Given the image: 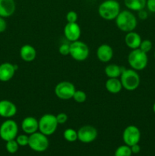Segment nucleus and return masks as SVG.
<instances>
[{
	"mask_svg": "<svg viewBox=\"0 0 155 156\" xmlns=\"http://www.w3.org/2000/svg\"><path fill=\"white\" fill-rule=\"evenodd\" d=\"M115 24L120 30L123 32L132 31L135 30L138 24V21L135 15L130 10H123L119 12L115 19Z\"/></svg>",
	"mask_w": 155,
	"mask_h": 156,
	"instance_id": "1",
	"label": "nucleus"
},
{
	"mask_svg": "<svg viewBox=\"0 0 155 156\" xmlns=\"http://www.w3.org/2000/svg\"><path fill=\"white\" fill-rule=\"evenodd\" d=\"M120 12V5L116 0H105L98 7L99 15L107 21L115 20Z\"/></svg>",
	"mask_w": 155,
	"mask_h": 156,
	"instance_id": "2",
	"label": "nucleus"
},
{
	"mask_svg": "<svg viewBox=\"0 0 155 156\" xmlns=\"http://www.w3.org/2000/svg\"><path fill=\"white\" fill-rule=\"evenodd\" d=\"M122 88L129 91H135L140 85V76L136 70L132 69H123L120 76Z\"/></svg>",
	"mask_w": 155,
	"mask_h": 156,
	"instance_id": "3",
	"label": "nucleus"
},
{
	"mask_svg": "<svg viewBox=\"0 0 155 156\" xmlns=\"http://www.w3.org/2000/svg\"><path fill=\"white\" fill-rule=\"evenodd\" d=\"M128 62L131 69L136 71H141L145 69L148 62V57L147 53H144L141 49L132 50L128 56Z\"/></svg>",
	"mask_w": 155,
	"mask_h": 156,
	"instance_id": "4",
	"label": "nucleus"
},
{
	"mask_svg": "<svg viewBox=\"0 0 155 156\" xmlns=\"http://www.w3.org/2000/svg\"><path fill=\"white\" fill-rule=\"evenodd\" d=\"M39 131L46 136H51L56 131L58 127L56 115L52 114H45L40 118Z\"/></svg>",
	"mask_w": 155,
	"mask_h": 156,
	"instance_id": "5",
	"label": "nucleus"
},
{
	"mask_svg": "<svg viewBox=\"0 0 155 156\" xmlns=\"http://www.w3.org/2000/svg\"><path fill=\"white\" fill-rule=\"evenodd\" d=\"M49 140L47 136L39 132H36L34 133L29 135V143L28 146L32 150L36 152H45L49 147Z\"/></svg>",
	"mask_w": 155,
	"mask_h": 156,
	"instance_id": "6",
	"label": "nucleus"
},
{
	"mask_svg": "<svg viewBox=\"0 0 155 156\" xmlns=\"http://www.w3.org/2000/svg\"><path fill=\"white\" fill-rule=\"evenodd\" d=\"M90 49L85 43L81 41H74L70 44V56L76 61L82 62L88 59Z\"/></svg>",
	"mask_w": 155,
	"mask_h": 156,
	"instance_id": "7",
	"label": "nucleus"
},
{
	"mask_svg": "<svg viewBox=\"0 0 155 156\" xmlns=\"http://www.w3.org/2000/svg\"><path fill=\"white\" fill-rule=\"evenodd\" d=\"M18 133V126L15 120L8 119L0 126V138L4 141L15 140Z\"/></svg>",
	"mask_w": 155,
	"mask_h": 156,
	"instance_id": "8",
	"label": "nucleus"
},
{
	"mask_svg": "<svg viewBox=\"0 0 155 156\" xmlns=\"http://www.w3.org/2000/svg\"><path fill=\"white\" fill-rule=\"evenodd\" d=\"M76 91L74 84L68 81L59 82L55 87V94L61 100H69L73 98Z\"/></svg>",
	"mask_w": 155,
	"mask_h": 156,
	"instance_id": "9",
	"label": "nucleus"
},
{
	"mask_svg": "<svg viewBox=\"0 0 155 156\" xmlns=\"http://www.w3.org/2000/svg\"><path fill=\"white\" fill-rule=\"evenodd\" d=\"M122 140L125 144L129 146L138 144L141 140L140 129L135 125L126 126L122 133Z\"/></svg>",
	"mask_w": 155,
	"mask_h": 156,
	"instance_id": "10",
	"label": "nucleus"
},
{
	"mask_svg": "<svg viewBox=\"0 0 155 156\" xmlns=\"http://www.w3.org/2000/svg\"><path fill=\"white\" fill-rule=\"evenodd\" d=\"M97 130L91 125H84L78 130V140L83 143H91L97 137Z\"/></svg>",
	"mask_w": 155,
	"mask_h": 156,
	"instance_id": "11",
	"label": "nucleus"
},
{
	"mask_svg": "<svg viewBox=\"0 0 155 156\" xmlns=\"http://www.w3.org/2000/svg\"><path fill=\"white\" fill-rule=\"evenodd\" d=\"M81 34L80 26L76 23H67L64 27V35L68 41L74 42L78 41Z\"/></svg>",
	"mask_w": 155,
	"mask_h": 156,
	"instance_id": "12",
	"label": "nucleus"
},
{
	"mask_svg": "<svg viewBox=\"0 0 155 156\" xmlns=\"http://www.w3.org/2000/svg\"><path fill=\"white\" fill-rule=\"evenodd\" d=\"M18 69V66L11 62H3L0 65V81L6 82L14 77L15 72Z\"/></svg>",
	"mask_w": 155,
	"mask_h": 156,
	"instance_id": "13",
	"label": "nucleus"
},
{
	"mask_svg": "<svg viewBox=\"0 0 155 156\" xmlns=\"http://www.w3.org/2000/svg\"><path fill=\"white\" fill-rule=\"evenodd\" d=\"M17 107L12 101L9 100L0 101V117L10 119L16 114Z\"/></svg>",
	"mask_w": 155,
	"mask_h": 156,
	"instance_id": "14",
	"label": "nucleus"
},
{
	"mask_svg": "<svg viewBox=\"0 0 155 156\" xmlns=\"http://www.w3.org/2000/svg\"><path fill=\"white\" fill-rule=\"evenodd\" d=\"M21 129L24 133L31 135L39 130V121L31 116L25 117L21 122Z\"/></svg>",
	"mask_w": 155,
	"mask_h": 156,
	"instance_id": "15",
	"label": "nucleus"
},
{
	"mask_svg": "<svg viewBox=\"0 0 155 156\" xmlns=\"http://www.w3.org/2000/svg\"><path fill=\"white\" fill-rule=\"evenodd\" d=\"M97 59L102 62H108L113 57V50L109 44H103L99 46L97 50Z\"/></svg>",
	"mask_w": 155,
	"mask_h": 156,
	"instance_id": "16",
	"label": "nucleus"
},
{
	"mask_svg": "<svg viewBox=\"0 0 155 156\" xmlns=\"http://www.w3.org/2000/svg\"><path fill=\"white\" fill-rule=\"evenodd\" d=\"M16 10L15 0H0V16L2 18L11 17Z\"/></svg>",
	"mask_w": 155,
	"mask_h": 156,
	"instance_id": "17",
	"label": "nucleus"
},
{
	"mask_svg": "<svg viewBox=\"0 0 155 156\" xmlns=\"http://www.w3.org/2000/svg\"><path fill=\"white\" fill-rule=\"evenodd\" d=\"M20 56L24 62H30L34 60L36 56V50L30 44L23 45L20 49Z\"/></svg>",
	"mask_w": 155,
	"mask_h": 156,
	"instance_id": "18",
	"label": "nucleus"
},
{
	"mask_svg": "<svg viewBox=\"0 0 155 156\" xmlns=\"http://www.w3.org/2000/svg\"><path fill=\"white\" fill-rule=\"evenodd\" d=\"M141 37L137 32L132 31L128 32L125 37V43L126 46L131 50H135V49L139 48L140 44L141 43Z\"/></svg>",
	"mask_w": 155,
	"mask_h": 156,
	"instance_id": "19",
	"label": "nucleus"
},
{
	"mask_svg": "<svg viewBox=\"0 0 155 156\" xmlns=\"http://www.w3.org/2000/svg\"><path fill=\"white\" fill-rule=\"evenodd\" d=\"M105 88L111 94H118L122 89V85L119 78H109L105 82Z\"/></svg>",
	"mask_w": 155,
	"mask_h": 156,
	"instance_id": "20",
	"label": "nucleus"
},
{
	"mask_svg": "<svg viewBox=\"0 0 155 156\" xmlns=\"http://www.w3.org/2000/svg\"><path fill=\"white\" fill-rule=\"evenodd\" d=\"M147 0H124V4L129 10L139 12L146 7Z\"/></svg>",
	"mask_w": 155,
	"mask_h": 156,
	"instance_id": "21",
	"label": "nucleus"
},
{
	"mask_svg": "<svg viewBox=\"0 0 155 156\" xmlns=\"http://www.w3.org/2000/svg\"><path fill=\"white\" fill-rule=\"evenodd\" d=\"M123 69L117 64H109L105 67L104 73L108 78L120 77Z\"/></svg>",
	"mask_w": 155,
	"mask_h": 156,
	"instance_id": "22",
	"label": "nucleus"
},
{
	"mask_svg": "<svg viewBox=\"0 0 155 156\" xmlns=\"http://www.w3.org/2000/svg\"><path fill=\"white\" fill-rule=\"evenodd\" d=\"M63 137L66 141L69 143H74L78 140V131L71 128H68L64 131Z\"/></svg>",
	"mask_w": 155,
	"mask_h": 156,
	"instance_id": "23",
	"label": "nucleus"
},
{
	"mask_svg": "<svg viewBox=\"0 0 155 156\" xmlns=\"http://www.w3.org/2000/svg\"><path fill=\"white\" fill-rule=\"evenodd\" d=\"M132 152L130 146L126 144L119 146L114 153V156H132Z\"/></svg>",
	"mask_w": 155,
	"mask_h": 156,
	"instance_id": "24",
	"label": "nucleus"
},
{
	"mask_svg": "<svg viewBox=\"0 0 155 156\" xmlns=\"http://www.w3.org/2000/svg\"><path fill=\"white\" fill-rule=\"evenodd\" d=\"M5 148L9 153L15 154L18 152V149H19V145L18 144L15 140H9V141L6 142Z\"/></svg>",
	"mask_w": 155,
	"mask_h": 156,
	"instance_id": "25",
	"label": "nucleus"
},
{
	"mask_svg": "<svg viewBox=\"0 0 155 156\" xmlns=\"http://www.w3.org/2000/svg\"><path fill=\"white\" fill-rule=\"evenodd\" d=\"M72 98L77 103L81 104L85 102V101L87 100V94L84 91L81 90H76Z\"/></svg>",
	"mask_w": 155,
	"mask_h": 156,
	"instance_id": "26",
	"label": "nucleus"
},
{
	"mask_svg": "<svg viewBox=\"0 0 155 156\" xmlns=\"http://www.w3.org/2000/svg\"><path fill=\"white\" fill-rule=\"evenodd\" d=\"M15 140L17 141L19 146H28L29 143V135L27 134H21V135L17 136L15 138Z\"/></svg>",
	"mask_w": 155,
	"mask_h": 156,
	"instance_id": "27",
	"label": "nucleus"
},
{
	"mask_svg": "<svg viewBox=\"0 0 155 156\" xmlns=\"http://www.w3.org/2000/svg\"><path fill=\"white\" fill-rule=\"evenodd\" d=\"M152 46H153V44L150 40H144V41H141L139 49H141L144 53H147L152 49Z\"/></svg>",
	"mask_w": 155,
	"mask_h": 156,
	"instance_id": "28",
	"label": "nucleus"
},
{
	"mask_svg": "<svg viewBox=\"0 0 155 156\" xmlns=\"http://www.w3.org/2000/svg\"><path fill=\"white\" fill-rule=\"evenodd\" d=\"M66 21L68 23H76L78 18V13L74 11H69L68 13L66 14Z\"/></svg>",
	"mask_w": 155,
	"mask_h": 156,
	"instance_id": "29",
	"label": "nucleus"
},
{
	"mask_svg": "<svg viewBox=\"0 0 155 156\" xmlns=\"http://www.w3.org/2000/svg\"><path fill=\"white\" fill-rule=\"evenodd\" d=\"M59 53L62 56H68L70 54V44H62L59 47Z\"/></svg>",
	"mask_w": 155,
	"mask_h": 156,
	"instance_id": "30",
	"label": "nucleus"
},
{
	"mask_svg": "<svg viewBox=\"0 0 155 156\" xmlns=\"http://www.w3.org/2000/svg\"><path fill=\"white\" fill-rule=\"evenodd\" d=\"M56 117V120H57V122L59 124H63V123H65L68 120V115H67L65 113H59Z\"/></svg>",
	"mask_w": 155,
	"mask_h": 156,
	"instance_id": "31",
	"label": "nucleus"
},
{
	"mask_svg": "<svg viewBox=\"0 0 155 156\" xmlns=\"http://www.w3.org/2000/svg\"><path fill=\"white\" fill-rule=\"evenodd\" d=\"M146 7L149 12L155 13V0H147Z\"/></svg>",
	"mask_w": 155,
	"mask_h": 156,
	"instance_id": "32",
	"label": "nucleus"
},
{
	"mask_svg": "<svg viewBox=\"0 0 155 156\" xmlns=\"http://www.w3.org/2000/svg\"><path fill=\"white\" fill-rule=\"evenodd\" d=\"M7 28V23L5 18L0 16V33H2Z\"/></svg>",
	"mask_w": 155,
	"mask_h": 156,
	"instance_id": "33",
	"label": "nucleus"
},
{
	"mask_svg": "<svg viewBox=\"0 0 155 156\" xmlns=\"http://www.w3.org/2000/svg\"><path fill=\"white\" fill-rule=\"evenodd\" d=\"M131 148V150H132V154H138L139 153L140 151H141V147H140V146L138 144H135V145H133V146H130Z\"/></svg>",
	"mask_w": 155,
	"mask_h": 156,
	"instance_id": "34",
	"label": "nucleus"
},
{
	"mask_svg": "<svg viewBox=\"0 0 155 156\" xmlns=\"http://www.w3.org/2000/svg\"><path fill=\"white\" fill-rule=\"evenodd\" d=\"M138 12V18L141 20H144L147 18V12L144 9L139 11Z\"/></svg>",
	"mask_w": 155,
	"mask_h": 156,
	"instance_id": "35",
	"label": "nucleus"
},
{
	"mask_svg": "<svg viewBox=\"0 0 155 156\" xmlns=\"http://www.w3.org/2000/svg\"><path fill=\"white\" fill-rule=\"evenodd\" d=\"M153 112H154V114H155V102H154V104H153Z\"/></svg>",
	"mask_w": 155,
	"mask_h": 156,
	"instance_id": "36",
	"label": "nucleus"
},
{
	"mask_svg": "<svg viewBox=\"0 0 155 156\" xmlns=\"http://www.w3.org/2000/svg\"><path fill=\"white\" fill-rule=\"evenodd\" d=\"M154 58H155V52H154Z\"/></svg>",
	"mask_w": 155,
	"mask_h": 156,
	"instance_id": "37",
	"label": "nucleus"
}]
</instances>
